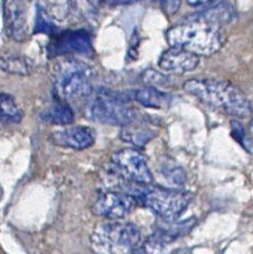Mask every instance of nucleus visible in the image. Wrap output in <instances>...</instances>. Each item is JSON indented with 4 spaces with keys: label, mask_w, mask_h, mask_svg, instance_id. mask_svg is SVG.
Segmentation results:
<instances>
[{
    "label": "nucleus",
    "mask_w": 253,
    "mask_h": 254,
    "mask_svg": "<svg viewBox=\"0 0 253 254\" xmlns=\"http://www.w3.org/2000/svg\"><path fill=\"white\" fill-rule=\"evenodd\" d=\"M184 90L206 105L235 118H248L251 104L239 88L216 79H190L184 83Z\"/></svg>",
    "instance_id": "nucleus-1"
},
{
    "label": "nucleus",
    "mask_w": 253,
    "mask_h": 254,
    "mask_svg": "<svg viewBox=\"0 0 253 254\" xmlns=\"http://www.w3.org/2000/svg\"><path fill=\"white\" fill-rule=\"evenodd\" d=\"M167 40L174 48L210 56L222 47L225 41L220 26L191 16L182 24L175 25L167 32Z\"/></svg>",
    "instance_id": "nucleus-2"
},
{
    "label": "nucleus",
    "mask_w": 253,
    "mask_h": 254,
    "mask_svg": "<svg viewBox=\"0 0 253 254\" xmlns=\"http://www.w3.org/2000/svg\"><path fill=\"white\" fill-rule=\"evenodd\" d=\"M90 244L95 254H133L140 245V233L130 222L105 221L96 226Z\"/></svg>",
    "instance_id": "nucleus-3"
},
{
    "label": "nucleus",
    "mask_w": 253,
    "mask_h": 254,
    "mask_svg": "<svg viewBox=\"0 0 253 254\" xmlns=\"http://www.w3.org/2000/svg\"><path fill=\"white\" fill-rule=\"evenodd\" d=\"M93 68L74 57L59 62L53 72L54 89L64 101L90 96L93 92Z\"/></svg>",
    "instance_id": "nucleus-4"
},
{
    "label": "nucleus",
    "mask_w": 253,
    "mask_h": 254,
    "mask_svg": "<svg viewBox=\"0 0 253 254\" xmlns=\"http://www.w3.org/2000/svg\"><path fill=\"white\" fill-rule=\"evenodd\" d=\"M83 114L88 120L122 127L135 122L138 118L137 110L130 106L126 98L109 90L91 92L84 104Z\"/></svg>",
    "instance_id": "nucleus-5"
},
{
    "label": "nucleus",
    "mask_w": 253,
    "mask_h": 254,
    "mask_svg": "<svg viewBox=\"0 0 253 254\" xmlns=\"http://www.w3.org/2000/svg\"><path fill=\"white\" fill-rule=\"evenodd\" d=\"M133 197L167 222L175 221L191 201L189 193L163 187L146 188L143 186L140 190L136 191Z\"/></svg>",
    "instance_id": "nucleus-6"
},
{
    "label": "nucleus",
    "mask_w": 253,
    "mask_h": 254,
    "mask_svg": "<svg viewBox=\"0 0 253 254\" xmlns=\"http://www.w3.org/2000/svg\"><path fill=\"white\" fill-rule=\"evenodd\" d=\"M111 162L119 176L126 182L137 186H147L152 183L153 176L146 159L136 148H124L112 155Z\"/></svg>",
    "instance_id": "nucleus-7"
},
{
    "label": "nucleus",
    "mask_w": 253,
    "mask_h": 254,
    "mask_svg": "<svg viewBox=\"0 0 253 254\" xmlns=\"http://www.w3.org/2000/svg\"><path fill=\"white\" fill-rule=\"evenodd\" d=\"M49 57L62 56L65 54H81L91 55L93 45L88 32L83 30H68L62 33L54 34L47 48Z\"/></svg>",
    "instance_id": "nucleus-8"
},
{
    "label": "nucleus",
    "mask_w": 253,
    "mask_h": 254,
    "mask_svg": "<svg viewBox=\"0 0 253 254\" xmlns=\"http://www.w3.org/2000/svg\"><path fill=\"white\" fill-rule=\"evenodd\" d=\"M137 201L132 195L125 191L111 190L99 196L94 204V212L99 217L119 220L131 213L137 206Z\"/></svg>",
    "instance_id": "nucleus-9"
},
{
    "label": "nucleus",
    "mask_w": 253,
    "mask_h": 254,
    "mask_svg": "<svg viewBox=\"0 0 253 254\" xmlns=\"http://www.w3.org/2000/svg\"><path fill=\"white\" fill-rule=\"evenodd\" d=\"M198 65V56L179 48L170 47L163 52L159 60V66L163 71L175 74H185Z\"/></svg>",
    "instance_id": "nucleus-10"
},
{
    "label": "nucleus",
    "mask_w": 253,
    "mask_h": 254,
    "mask_svg": "<svg viewBox=\"0 0 253 254\" xmlns=\"http://www.w3.org/2000/svg\"><path fill=\"white\" fill-rule=\"evenodd\" d=\"M3 21L7 36L16 41H24L28 38L26 14L22 3L17 1L3 2Z\"/></svg>",
    "instance_id": "nucleus-11"
},
{
    "label": "nucleus",
    "mask_w": 253,
    "mask_h": 254,
    "mask_svg": "<svg viewBox=\"0 0 253 254\" xmlns=\"http://www.w3.org/2000/svg\"><path fill=\"white\" fill-rule=\"evenodd\" d=\"M54 144L73 149H86L95 142V133L88 127L76 126L60 130L52 134Z\"/></svg>",
    "instance_id": "nucleus-12"
},
{
    "label": "nucleus",
    "mask_w": 253,
    "mask_h": 254,
    "mask_svg": "<svg viewBox=\"0 0 253 254\" xmlns=\"http://www.w3.org/2000/svg\"><path fill=\"white\" fill-rule=\"evenodd\" d=\"M194 16L201 18L203 21L212 23L214 25L221 26V24H225V23L233 20L235 16V11H234L233 6L227 2L211 1L209 6L204 7V9L195 14Z\"/></svg>",
    "instance_id": "nucleus-13"
},
{
    "label": "nucleus",
    "mask_w": 253,
    "mask_h": 254,
    "mask_svg": "<svg viewBox=\"0 0 253 254\" xmlns=\"http://www.w3.org/2000/svg\"><path fill=\"white\" fill-rule=\"evenodd\" d=\"M40 118L46 122L52 123V125L66 126L73 122L74 113L70 105H67L63 101H59L47 107L40 114Z\"/></svg>",
    "instance_id": "nucleus-14"
},
{
    "label": "nucleus",
    "mask_w": 253,
    "mask_h": 254,
    "mask_svg": "<svg viewBox=\"0 0 253 254\" xmlns=\"http://www.w3.org/2000/svg\"><path fill=\"white\" fill-rule=\"evenodd\" d=\"M156 131L152 127L145 125H130L126 126L121 131V139L130 144L137 146V147H143L147 142L155 136Z\"/></svg>",
    "instance_id": "nucleus-15"
},
{
    "label": "nucleus",
    "mask_w": 253,
    "mask_h": 254,
    "mask_svg": "<svg viewBox=\"0 0 253 254\" xmlns=\"http://www.w3.org/2000/svg\"><path fill=\"white\" fill-rule=\"evenodd\" d=\"M135 99L145 107L164 109L169 105V95L154 87H144L135 91Z\"/></svg>",
    "instance_id": "nucleus-16"
},
{
    "label": "nucleus",
    "mask_w": 253,
    "mask_h": 254,
    "mask_svg": "<svg viewBox=\"0 0 253 254\" xmlns=\"http://www.w3.org/2000/svg\"><path fill=\"white\" fill-rule=\"evenodd\" d=\"M174 241L156 230V232L138 246L133 254H170V245Z\"/></svg>",
    "instance_id": "nucleus-17"
},
{
    "label": "nucleus",
    "mask_w": 253,
    "mask_h": 254,
    "mask_svg": "<svg viewBox=\"0 0 253 254\" xmlns=\"http://www.w3.org/2000/svg\"><path fill=\"white\" fill-rule=\"evenodd\" d=\"M23 119L21 107L11 96L0 94V122L5 125H16Z\"/></svg>",
    "instance_id": "nucleus-18"
},
{
    "label": "nucleus",
    "mask_w": 253,
    "mask_h": 254,
    "mask_svg": "<svg viewBox=\"0 0 253 254\" xmlns=\"http://www.w3.org/2000/svg\"><path fill=\"white\" fill-rule=\"evenodd\" d=\"M0 68L3 72L13 73V74L26 75L29 74L30 66L25 59L20 56L0 57Z\"/></svg>",
    "instance_id": "nucleus-19"
},
{
    "label": "nucleus",
    "mask_w": 253,
    "mask_h": 254,
    "mask_svg": "<svg viewBox=\"0 0 253 254\" xmlns=\"http://www.w3.org/2000/svg\"><path fill=\"white\" fill-rule=\"evenodd\" d=\"M56 31V28L54 26L51 18L47 16L46 11L38 7V13L36 18V28H34V33H46V34H52Z\"/></svg>",
    "instance_id": "nucleus-20"
},
{
    "label": "nucleus",
    "mask_w": 253,
    "mask_h": 254,
    "mask_svg": "<svg viewBox=\"0 0 253 254\" xmlns=\"http://www.w3.org/2000/svg\"><path fill=\"white\" fill-rule=\"evenodd\" d=\"M161 5H162V8L168 15H171L179 8L180 1H162Z\"/></svg>",
    "instance_id": "nucleus-21"
},
{
    "label": "nucleus",
    "mask_w": 253,
    "mask_h": 254,
    "mask_svg": "<svg viewBox=\"0 0 253 254\" xmlns=\"http://www.w3.org/2000/svg\"><path fill=\"white\" fill-rule=\"evenodd\" d=\"M250 131L253 133V119H252V121L250 122Z\"/></svg>",
    "instance_id": "nucleus-22"
}]
</instances>
